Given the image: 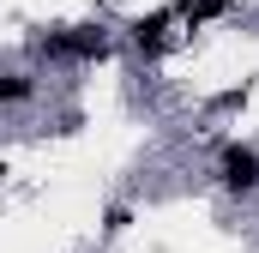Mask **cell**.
Listing matches in <instances>:
<instances>
[{"label":"cell","instance_id":"cell-1","mask_svg":"<svg viewBox=\"0 0 259 253\" xmlns=\"http://www.w3.org/2000/svg\"><path fill=\"white\" fill-rule=\"evenodd\" d=\"M36 55H42V61H103V55H109V36H103L97 24H66V30L36 36Z\"/></svg>","mask_w":259,"mask_h":253},{"label":"cell","instance_id":"cell-2","mask_svg":"<svg viewBox=\"0 0 259 253\" xmlns=\"http://www.w3.org/2000/svg\"><path fill=\"white\" fill-rule=\"evenodd\" d=\"M217 181H223L229 193H259V151H253V145H223Z\"/></svg>","mask_w":259,"mask_h":253},{"label":"cell","instance_id":"cell-3","mask_svg":"<svg viewBox=\"0 0 259 253\" xmlns=\"http://www.w3.org/2000/svg\"><path fill=\"white\" fill-rule=\"evenodd\" d=\"M181 12L175 6H163V12H145V18H133V49L151 61V55H163V36H169V24H175Z\"/></svg>","mask_w":259,"mask_h":253},{"label":"cell","instance_id":"cell-4","mask_svg":"<svg viewBox=\"0 0 259 253\" xmlns=\"http://www.w3.org/2000/svg\"><path fill=\"white\" fill-rule=\"evenodd\" d=\"M0 97H6L12 109H18V103H30V72H12V78L0 85Z\"/></svg>","mask_w":259,"mask_h":253},{"label":"cell","instance_id":"cell-5","mask_svg":"<svg viewBox=\"0 0 259 253\" xmlns=\"http://www.w3.org/2000/svg\"><path fill=\"white\" fill-rule=\"evenodd\" d=\"M127 223H133V211H127V205H115V211H109V217H103V229H109V235H121V229H127Z\"/></svg>","mask_w":259,"mask_h":253}]
</instances>
